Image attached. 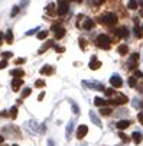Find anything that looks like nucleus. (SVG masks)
Instances as JSON below:
<instances>
[{
    "mask_svg": "<svg viewBox=\"0 0 143 146\" xmlns=\"http://www.w3.org/2000/svg\"><path fill=\"white\" fill-rule=\"evenodd\" d=\"M95 44L101 48V49H110V44H111V40H110V38L107 36V35H98L97 36V39H95Z\"/></svg>",
    "mask_w": 143,
    "mask_h": 146,
    "instance_id": "obj_1",
    "label": "nucleus"
},
{
    "mask_svg": "<svg viewBox=\"0 0 143 146\" xmlns=\"http://www.w3.org/2000/svg\"><path fill=\"white\" fill-rule=\"evenodd\" d=\"M56 5H58V15H67V12H68V0H58L56 2Z\"/></svg>",
    "mask_w": 143,
    "mask_h": 146,
    "instance_id": "obj_2",
    "label": "nucleus"
},
{
    "mask_svg": "<svg viewBox=\"0 0 143 146\" xmlns=\"http://www.w3.org/2000/svg\"><path fill=\"white\" fill-rule=\"evenodd\" d=\"M103 20H104V22L107 23V25H116L117 23V20H119V17L114 15V13H106L104 15V17H103Z\"/></svg>",
    "mask_w": 143,
    "mask_h": 146,
    "instance_id": "obj_3",
    "label": "nucleus"
},
{
    "mask_svg": "<svg viewBox=\"0 0 143 146\" xmlns=\"http://www.w3.org/2000/svg\"><path fill=\"white\" fill-rule=\"evenodd\" d=\"M52 31L55 32V39H61V38L65 35V29L61 26V25H54L52 26Z\"/></svg>",
    "mask_w": 143,
    "mask_h": 146,
    "instance_id": "obj_4",
    "label": "nucleus"
},
{
    "mask_svg": "<svg viewBox=\"0 0 143 146\" xmlns=\"http://www.w3.org/2000/svg\"><path fill=\"white\" fill-rule=\"evenodd\" d=\"M88 133V127L85 126V124H81V126H78L77 129V137L78 139H84Z\"/></svg>",
    "mask_w": 143,
    "mask_h": 146,
    "instance_id": "obj_5",
    "label": "nucleus"
},
{
    "mask_svg": "<svg viewBox=\"0 0 143 146\" xmlns=\"http://www.w3.org/2000/svg\"><path fill=\"white\" fill-rule=\"evenodd\" d=\"M127 101H129V97H127V96H124V94H117L116 98L111 100L110 103H113V104H126Z\"/></svg>",
    "mask_w": 143,
    "mask_h": 146,
    "instance_id": "obj_6",
    "label": "nucleus"
},
{
    "mask_svg": "<svg viewBox=\"0 0 143 146\" xmlns=\"http://www.w3.org/2000/svg\"><path fill=\"white\" fill-rule=\"evenodd\" d=\"M110 82H111V86H113L114 88H120L121 86H123V81H121L120 75H117V74H114V75L110 78Z\"/></svg>",
    "mask_w": 143,
    "mask_h": 146,
    "instance_id": "obj_7",
    "label": "nucleus"
},
{
    "mask_svg": "<svg viewBox=\"0 0 143 146\" xmlns=\"http://www.w3.org/2000/svg\"><path fill=\"white\" fill-rule=\"evenodd\" d=\"M22 84H23L22 78H13L12 80V88H13V91H19L20 87H22Z\"/></svg>",
    "mask_w": 143,
    "mask_h": 146,
    "instance_id": "obj_8",
    "label": "nucleus"
},
{
    "mask_svg": "<svg viewBox=\"0 0 143 146\" xmlns=\"http://www.w3.org/2000/svg\"><path fill=\"white\" fill-rule=\"evenodd\" d=\"M130 124H132L130 120H120V121H117L116 126H117L119 130H124V129H127V127L130 126Z\"/></svg>",
    "mask_w": 143,
    "mask_h": 146,
    "instance_id": "obj_9",
    "label": "nucleus"
},
{
    "mask_svg": "<svg viewBox=\"0 0 143 146\" xmlns=\"http://www.w3.org/2000/svg\"><path fill=\"white\" fill-rule=\"evenodd\" d=\"M100 67H101V62L97 59V56H93L91 61H90V68H91L93 71H95V70H98Z\"/></svg>",
    "mask_w": 143,
    "mask_h": 146,
    "instance_id": "obj_10",
    "label": "nucleus"
},
{
    "mask_svg": "<svg viewBox=\"0 0 143 146\" xmlns=\"http://www.w3.org/2000/svg\"><path fill=\"white\" fill-rule=\"evenodd\" d=\"M10 75H12V77H15V78H23L25 71H23L22 68H15V70H12V71H10Z\"/></svg>",
    "mask_w": 143,
    "mask_h": 146,
    "instance_id": "obj_11",
    "label": "nucleus"
},
{
    "mask_svg": "<svg viewBox=\"0 0 143 146\" xmlns=\"http://www.w3.org/2000/svg\"><path fill=\"white\" fill-rule=\"evenodd\" d=\"M94 104H95V106H98V107H104V106H109V104H110V100L106 101L104 98L95 97V98H94Z\"/></svg>",
    "mask_w": 143,
    "mask_h": 146,
    "instance_id": "obj_12",
    "label": "nucleus"
},
{
    "mask_svg": "<svg viewBox=\"0 0 143 146\" xmlns=\"http://www.w3.org/2000/svg\"><path fill=\"white\" fill-rule=\"evenodd\" d=\"M137 61H139V54H133L130 58V68H136L137 67Z\"/></svg>",
    "mask_w": 143,
    "mask_h": 146,
    "instance_id": "obj_13",
    "label": "nucleus"
},
{
    "mask_svg": "<svg viewBox=\"0 0 143 146\" xmlns=\"http://www.w3.org/2000/svg\"><path fill=\"white\" fill-rule=\"evenodd\" d=\"M52 72H54V70H52L51 65H45L44 68H40V74L42 75H51Z\"/></svg>",
    "mask_w": 143,
    "mask_h": 146,
    "instance_id": "obj_14",
    "label": "nucleus"
},
{
    "mask_svg": "<svg viewBox=\"0 0 143 146\" xmlns=\"http://www.w3.org/2000/svg\"><path fill=\"white\" fill-rule=\"evenodd\" d=\"M95 26V22L93 19H85L84 20V29H93Z\"/></svg>",
    "mask_w": 143,
    "mask_h": 146,
    "instance_id": "obj_15",
    "label": "nucleus"
},
{
    "mask_svg": "<svg viewBox=\"0 0 143 146\" xmlns=\"http://www.w3.org/2000/svg\"><path fill=\"white\" fill-rule=\"evenodd\" d=\"M54 45H55V44H54V40H48V42H45V44H44V46L39 49V54H44L48 48H51V46H54Z\"/></svg>",
    "mask_w": 143,
    "mask_h": 146,
    "instance_id": "obj_16",
    "label": "nucleus"
},
{
    "mask_svg": "<svg viewBox=\"0 0 143 146\" xmlns=\"http://www.w3.org/2000/svg\"><path fill=\"white\" fill-rule=\"evenodd\" d=\"M142 139H143V137H142V135H140V133H137V132H134V133L132 135V140H133L136 145H140Z\"/></svg>",
    "mask_w": 143,
    "mask_h": 146,
    "instance_id": "obj_17",
    "label": "nucleus"
},
{
    "mask_svg": "<svg viewBox=\"0 0 143 146\" xmlns=\"http://www.w3.org/2000/svg\"><path fill=\"white\" fill-rule=\"evenodd\" d=\"M117 51H119L120 55H127V54H129V46H127V45H120Z\"/></svg>",
    "mask_w": 143,
    "mask_h": 146,
    "instance_id": "obj_18",
    "label": "nucleus"
},
{
    "mask_svg": "<svg viewBox=\"0 0 143 146\" xmlns=\"http://www.w3.org/2000/svg\"><path fill=\"white\" fill-rule=\"evenodd\" d=\"M5 39H6V44H9V45L13 44V32H12V31H7Z\"/></svg>",
    "mask_w": 143,
    "mask_h": 146,
    "instance_id": "obj_19",
    "label": "nucleus"
},
{
    "mask_svg": "<svg viewBox=\"0 0 143 146\" xmlns=\"http://www.w3.org/2000/svg\"><path fill=\"white\" fill-rule=\"evenodd\" d=\"M117 36H119V38H126V36H127V29H126V28L117 29Z\"/></svg>",
    "mask_w": 143,
    "mask_h": 146,
    "instance_id": "obj_20",
    "label": "nucleus"
},
{
    "mask_svg": "<svg viewBox=\"0 0 143 146\" xmlns=\"http://www.w3.org/2000/svg\"><path fill=\"white\" fill-rule=\"evenodd\" d=\"M100 113H101V116H110L113 111H111V109H110V107H101Z\"/></svg>",
    "mask_w": 143,
    "mask_h": 146,
    "instance_id": "obj_21",
    "label": "nucleus"
},
{
    "mask_svg": "<svg viewBox=\"0 0 143 146\" xmlns=\"http://www.w3.org/2000/svg\"><path fill=\"white\" fill-rule=\"evenodd\" d=\"M78 42H79V48L83 49V51H85V48H87V40H85L84 38H79Z\"/></svg>",
    "mask_w": 143,
    "mask_h": 146,
    "instance_id": "obj_22",
    "label": "nucleus"
},
{
    "mask_svg": "<svg viewBox=\"0 0 143 146\" xmlns=\"http://www.w3.org/2000/svg\"><path fill=\"white\" fill-rule=\"evenodd\" d=\"M48 35H49L48 31H42V32H39V33H38V39H46Z\"/></svg>",
    "mask_w": 143,
    "mask_h": 146,
    "instance_id": "obj_23",
    "label": "nucleus"
},
{
    "mask_svg": "<svg viewBox=\"0 0 143 146\" xmlns=\"http://www.w3.org/2000/svg\"><path fill=\"white\" fill-rule=\"evenodd\" d=\"M10 119H16V116H17V107L16 106H13L12 109H10Z\"/></svg>",
    "mask_w": 143,
    "mask_h": 146,
    "instance_id": "obj_24",
    "label": "nucleus"
},
{
    "mask_svg": "<svg viewBox=\"0 0 143 146\" xmlns=\"http://www.w3.org/2000/svg\"><path fill=\"white\" fill-rule=\"evenodd\" d=\"M127 7H129L130 10H134V9H137V2H136V0H130V2H129V5H127Z\"/></svg>",
    "mask_w": 143,
    "mask_h": 146,
    "instance_id": "obj_25",
    "label": "nucleus"
},
{
    "mask_svg": "<svg viewBox=\"0 0 143 146\" xmlns=\"http://www.w3.org/2000/svg\"><path fill=\"white\" fill-rule=\"evenodd\" d=\"M30 93H32V90L28 87V88H25L23 90V93H22V98H26L28 96H30ZM22 98H20V100H22Z\"/></svg>",
    "mask_w": 143,
    "mask_h": 146,
    "instance_id": "obj_26",
    "label": "nucleus"
},
{
    "mask_svg": "<svg viewBox=\"0 0 143 146\" xmlns=\"http://www.w3.org/2000/svg\"><path fill=\"white\" fill-rule=\"evenodd\" d=\"M35 87H38V88L45 87V81H44V80H38V81L35 82Z\"/></svg>",
    "mask_w": 143,
    "mask_h": 146,
    "instance_id": "obj_27",
    "label": "nucleus"
},
{
    "mask_svg": "<svg viewBox=\"0 0 143 146\" xmlns=\"http://www.w3.org/2000/svg\"><path fill=\"white\" fill-rule=\"evenodd\" d=\"M19 10H20V6H13V10H12L10 16H12V17H15V16L19 13Z\"/></svg>",
    "mask_w": 143,
    "mask_h": 146,
    "instance_id": "obj_28",
    "label": "nucleus"
},
{
    "mask_svg": "<svg viewBox=\"0 0 143 146\" xmlns=\"http://www.w3.org/2000/svg\"><path fill=\"white\" fill-rule=\"evenodd\" d=\"M129 86L130 87H134L136 86V77H130L129 78Z\"/></svg>",
    "mask_w": 143,
    "mask_h": 146,
    "instance_id": "obj_29",
    "label": "nucleus"
},
{
    "mask_svg": "<svg viewBox=\"0 0 143 146\" xmlns=\"http://www.w3.org/2000/svg\"><path fill=\"white\" fill-rule=\"evenodd\" d=\"M20 64H25V58H17V59H15V65H20Z\"/></svg>",
    "mask_w": 143,
    "mask_h": 146,
    "instance_id": "obj_30",
    "label": "nucleus"
},
{
    "mask_svg": "<svg viewBox=\"0 0 143 146\" xmlns=\"http://www.w3.org/2000/svg\"><path fill=\"white\" fill-rule=\"evenodd\" d=\"M134 32H136V38H142V35H143V33H142V29H140V28H137V26H136Z\"/></svg>",
    "mask_w": 143,
    "mask_h": 146,
    "instance_id": "obj_31",
    "label": "nucleus"
},
{
    "mask_svg": "<svg viewBox=\"0 0 143 146\" xmlns=\"http://www.w3.org/2000/svg\"><path fill=\"white\" fill-rule=\"evenodd\" d=\"M6 67H7V61H6V59L0 61V70H3V68H6Z\"/></svg>",
    "mask_w": 143,
    "mask_h": 146,
    "instance_id": "obj_32",
    "label": "nucleus"
},
{
    "mask_svg": "<svg viewBox=\"0 0 143 146\" xmlns=\"http://www.w3.org/2000/svg\"><path fill=\"white\" fill-rule=\"evenodd\" d=\"M119 136L121 137V139H123L124 142H130V139L127 137V135H124V133H119Z\"/></svg>",
    "mask_w": 143,
    "mask_h": 146,
    "instance_id": "obj_33",
    "label": "nucleus"
},
{
    "mask_svg": "<svg viewBox=\"0 0 143 146\" xmlns=\"http://www.w3.org/2000/svg\"><path fill=\"white\" fill-rule=\"evenodd\" d=\"M12 55H13L12 52H3V54H2V56H3L5 59H7V58H12Z\"/></svg>",
    "mask_w": 143,
    "mask_h": 146,
    "instance_id": "obj_34",
    "label": "nucleus"
},
{
    "mask_svg": "<svg viewBox=\"0 0 143 146\" xmlns=\"http://www.w3.org/2000/svg\"><path fill=\"white\" fill-rule=\"evenodd\" d=\"M137 120H139V121L143 124V111H140V113L137 114Z\"/></svg>",
    "mask_w": 143,
    "mask_h": 146,
    "instance_id": "obj_35",
    "label": "nucleus"
},
{
    "mask_svg": "<svg viewBox=\"0 0 143 146\" xmlns=\"http://www.w3.org/2000/svg\"><path fill=\"white\" fill-rule=\"evenodd\" d=\"M55 51L61 54V52H64V51H65V48H64V46H55Z\"/></svg>",
    "mask_w": 143,
    "mask_h": 146,
    "instance_id": "obj_36",
    "label": "nucleus"
},
{
    "mask_svg": "<svg viewBox=\"0 0 143 146\" xmlns=\"http://www.w3.org/2000/svg\"><path fill=\"white\" fill-rule=\"evenodd\" d=\"M36 31H39V28H35V29H30V31H28V32H26V35L29 36V35H32V33H35Z\"/></svg>",
    "mask_w": 143,
    "mask_h": 146,
    "instance_id": "obj_37",
    "label": "nucleus"
},
{
    "mask_svg": "<svg viewBox=\"0 0 143 146\" xmlns=\"http://www.w3.org/2000/svg\"><path fill=\"white\" fill-rule=\"evenodd\" d=\"M104 91H106V94H107V96H109V97H110V96H113V94H114V91H113V90H104Z\"/></svg>",
    "mask_w": 143,
    "mask_h": 146,
    "instance_id": "obj_38",
    "label": "nucleus"
},
{
    "mask_svg": "<svg viewBox=\"0 0 143 146\" xmlns=\"http://www.w3.org/2000/svg\"><path fill=\"white\" fill-rule=\"evenodd\" d=\"M3 38H5V36H3V33L0 32V46H2V44H3Z\"/></svg>",
    "mask_w": 143,
    "mask_h": 146,
    "instance_id": "obj_39",
    "label": "nucleus"
},
{
    "mask_svg": "<svg viewBox=\"0 0 143 146\" xmlns=\"http://www.w3.org/2000/svg\"><path fill=\"white\" fill-rule=\"evenodd\" d=\"M44 97H45V93H40V94H39V97H38V100L40 101V100H42Z\"/></svg>",
    "mask_w": 143,
    "mask_h": 146,
    "instance_id": "obj_40",
    "label": "nucleus"
},
{
    "mask_svg": "<svg viewBox=\"0 0 143 146\" xmlns=\"http://www.w3.org/2000/svg\"><path fill=\"white\" fill-rule=\"evenodd\" d=\"M136 77H143V72L142 71H136Z\"/></svg>",
    "mask_w": 143,
    "mask_h": 146,
    "instance_id": "obj_41",
    "label": "nucleus"
},
{
    "mask_svg": "<svg viewBox=\"0 0 143 146\" xmlns=\"http://www.w3.org/2000/svg\"><path fill=\"white\" fill-rule=\"evenodd\" d=\"M104 2H106V0H95L97 5H101V3H104Z\"/></svg>",
    "mask_w": 143,
    "mask_h": 146,
    "instance_id": "obj_42",
    "label": "nucleus"
},
{
    "mask_svg": "<svg viewBox=\"0 0 143 146\" xmlns=\"http://www.w3.org/2000/svg\"><path fill=\"white\" fill-rule=\"evenodd\" d=\"M3 140H5V137H3V136H2V135H0V143H2V142H3Z\"/></svg>",
    "mask_w": 143,
    "mask_h": 146,
    "instance_id": "obj_43",
    "label": "nucleus"
},
{
    "mask_svg": "<svg viewBox=\"0 0 143 146\" xmlns=\"http://www.w3.org/2000/svg\"><path fill=\"white\" fill-rule=\"evenodd\" d=\"M140 16H142V17H143V10H142V12H140Z\"/></svg>",
    "mask_w": 143,
    "mask_h": 146,
    "instance_id": "obj_44",
    "label": "nucleus"
},
{
    "mask_svg": "<svg viewBox=\"0 0 143 146\" xmlns=\"http://www.w3.org/2000/svg\"><path fill=\"white\" fill-rule=\"evenodd\" d=\"M77 2H78V3H79V2H83V0H77Z\"/></svg>",
    "mask_w": 143,
    "mask_h": 146,
    "instance_id": "obj_45",
    "label": "nucleus"
},
{
    "mask_svg": "<svg viewBox=\"0 0 143 146\" xmlns=\"http://www.w3.org/2000/svg\"><path fill=\"white\" fill-rule=\"evenodd\" d=\"M13 146H17V145H13Z\"/></svg>",
    "mask_w": 143,
    "mask_h": 146,
    "instance_id": "obj_46",
    "label": "nucleus"
}]
</instances>
